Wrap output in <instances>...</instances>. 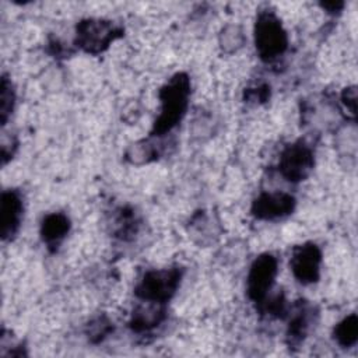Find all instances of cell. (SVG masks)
<instances>
[{
  "label": "cell",
  "instance_id": "6da1fadb",
  "mask_svg": "<svg viewBox=\"0 0 358 358\" xmlns=\"http://www.w3.org/2000/svg\"><path fill=\"white\" fill-rule=\"evenodd\" d=\"M190 95V81L186 74L173 76L159 91L161 113L157 117L152 134L164 136L169 133L183 117Z\"/></svg>",
  "mask_w": 358,
  "mask_h": 358
},
{
  "label": "cell",
  "instance_id": "7a4b0ae2",
  "mask_svg": "<svg viewBox=\"0 0 358 358\" xmlns=\"http://www.w3.org/2000/svg\"><path fill=\"white\" fill-rule=\"evenodd\" d=\"M255 45L259 56L266 62L274 60L285 52L288 36L274 13L263 11L257 15L255 24Z\"/></svg>",
  "mask_w": 358,
  "mask_h": 358
},
{
  "label": "cell",
  "instance_id": "3957f363",
  "mask_svg": "<svg viewBox=\"0 0 358 358\" xmlns=\"http://www.w3.org/2000/svg\"><path fill=\"white\" fill-rule=\"evenodd\" d=\"M179 268H162L151 270L144 274V277L137 284L134 294L141 301L165 303L176 292L180 282Z\"/></svg>",
  "mask_w": 358,
  "mask_h": 358
},
{
  "label": "cell",
  "instance_id": "277c9868",
  "mask_svg": "<svg viewBox=\"0 0 358 358\" xmlns=\"http://www.w3.org/2000/svg\"><path fill=\"white\" fill-rule=\"evenodd\" d=\"M123 35V29L106 20L88 18L77 25L76 43L88 53L103 52L116 38Z\"/></svg>",
  "mask_w": 358,
  "mask_h": 358
},
{
  "label": "cell",
  "instance_id": "5b68a950",
  "mask_svg": "<svg viewBox=\"0 0 358 358\" xmlns=\"http://www.w3.org/2000/svg\"><path fill=\"white\" fill-rule=\"evenodd\" d=\"M277 259L270 255L264 253L260 255L250 266L249 274H248V296L256 302L257 305L268 295L274 278L277 275Z\"/></svg>",
  "mask_w": 358,
  "mask_h": 358
},
{
  "label": "cell",
  "instance_id": "8992f818",
  "mask_svg": "<svg viewBox=\"0 0 358 358\" xmlns=\"http://www.w3.org/2000/svg\"><path fill=\"white\" fill-rule=\"evenodd\" d=\"M313 168V152L303 141L289 144L280 157L278 169L289 182L303 180Z\"/></svg>",
  "mask_w": 358,
  "mask_h": 358
},
{
  "label": "cell",
  "instance_id": "52a82bcc",
  "mask_svg": "<svg viewBox=\"0 0 358 358\" xmlns=\"http://www.w3.org/2000/svg\"><path fill=\"white\" fill-rule=\"evenodd\" d=\"M322 253L315 243H303L294 249L289 267L294 277L302 284L316 282L320 273Z\"/></svg>",
  "mask_w": 358,
  "mask_h": 358
},
{
  "label": "cell",
  "instance_id": "ba28073f",
  "mask_svg": "<svg viewBox=\"0 0 358 358\" xmlns=\"http://www.w3.org/2000/svg\"><path fill=\"white\" fill-rule=\"evenodd\" d=\"M295 199L288 193H262L252 204V214L259 220H280L294 211Z\"/></svg>",
  "mask_w": 358,
  "mask_h": 358
},
{
  "label": "cell",
  "instance_id": "9c48e42d",
  "mask_svg": "<svg viewBox=\"0 0 358 358\" xmlns=\"http://www.w3.org/2000/svg\"><path fill=\"white\" fill-rule=\"evenodd\" d=\"M22 217V200L18 192L6 190L0 200V234L3 241H8L17 234Z\"/></svg>",
  "mask_w": 358,
  "mask_h": 358
},
{
  "label": "cell",
  "instance_id": "30bf717a",
  "mask_svg": "<svg viewBox=\"0 0 358 358\" xmlns=\"http://www.w3.org/2000/svg\"><path fill=\"white\" fill-rule=\"evenodd\" d=\"M70 229L69 218L62 213L48 214L41 225V235L48 248H57Z\"/></svg>",
  "mask_w": 358,
  "mask_h": 358
},
{
  "label": "cell",
  "instance_id": "8fae6325",
  "mask_svg": "<svg viewBox=\"0 0 358 358\" xmlns=\"http://www.w3.org/2000/svg\"><path fill=\"white\" fill-rule=\"evenodd\" d=\"M147 303V306H140L134 310L130 326L134 331H147L152 327L158 326L165 317V309L164 303L159 302H150L143 301Z\"/></svg>",
  "mask_w": 358,
  "mask_h": 358
},
{
  "label": "cell",
  "instance_id": "7c38bea8",
  "mask_svg": "<svg viewBox=\"0 0 358 358\" xmlns=\"http://www.w3.org/2000/svg\"><path fill=\"white\" fill-rule=\"evenodd\" d=\"M309 323H310V310L308 309L306 305L298 303L296 312L292 315L288 324L287 338L289 345H298L305 338L309 329Z\"/></svg>",
  "mask_w": 358,
  "mask_h": 358
},
{
  "label": "cell",
  "instance_id": "4fadbf2b",
  "mask_svg": "<svg viewBox=\"0 0 358 358\" xmlns=\"http://www.w3.org/2000/svg\"><path fill=\"white\" fill-rule=\"evenodd\" d=\"M334 338L341 347H351L358 338V319L352 313L343 319L334 329Z\"/></svg>",
  "mask_w": 358,
  "mask_h": 358
},
{
  "label": "cell",
  "instance_id": "5bb4252c",
  "mask_svg": "<svg viewBox=\"0 0 358 358\" xmlns=\"http://www.w3.org/2000/svg\"><path fill=\"white\" fill-rule=\"evenodd\" d=\"M14 105V91L11 83L7 77L1 78V90H0V116L1 124H6Z\"/></svg>",
  "mask_w": 358,
  "mask_h": 358
},
{
  "label": "cell",
  "instance_id": "9a60e30c",
  "mask_svg": "<svg viewBox=\"0 0 358 358\" xmlns=\"http://www.w3.org/2000/svg\"><path fill=\"white\" fill-rule=\"evenodd\" d=\"M341 99H343V103L347 106V110L352 116H355V110H357V91H355V87L345 88L343 95H341Z\"/></svg>",
  "mask_w": 358,
  "mask_h": 358
},
{
  "label": "cell",
  "instance_id": "2e32d148",
  "mask_svg": "<svg viewBox=\"0 0 358 358\" xmlns=\"http://www.w3.org/2000/svg\"><path fill=\"white\" fill-rule=\"evenodd\" d=\"M322 6H323V8L329 10V13H334V11L341 10L343 6H344V3H341V1H336V3H334V1H333V3H323Z\"/></svg>",
  "mask_w": 358,
  "mask_h": 358
}]
</instances>
